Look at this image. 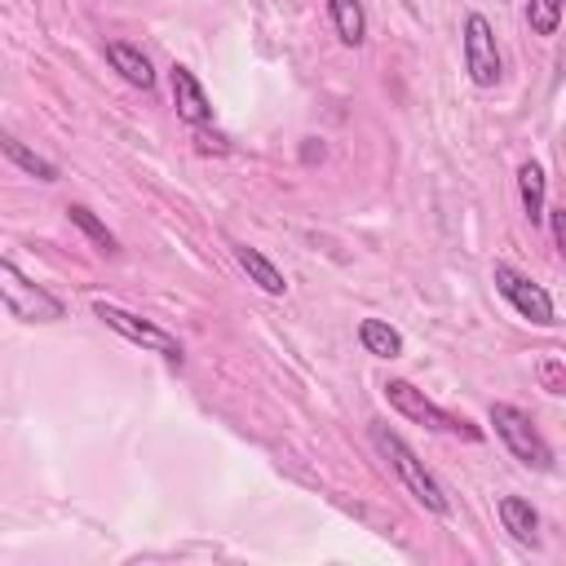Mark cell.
Returning <instances> with one entry per match:
<instances>
[{"label":"cell","instance_id":"cell-1","mask_svg":"<svg viewBox=\"0 0 566 566\" xmlns=\"http://www.w3.org/2000/svg\"><path fill=\"white\" fill-rule=\"evenodd\" d=\"M372 443H377V451L390 460V469L399 474V482L407 487V496H416V504H425L429 513H438V518H447L451 513V504H447V491L438 487V478L425 469V460L403 443V434H394L385 421H372Z\"/></svg>","mask_w":566,"mask_h":566},{"label":"cell","instance_id":"cell-2","mask_svg":"<svg viewBox=\"0 0 566 566\" xmlns=\"http://www.w3.org/2000/svg\"><path fill=\"white\" fill-rule=\"evenodd\" d=\"M0 306H6L19 324H58L67 319V306L45 293L41 283H32L10 257H0Z\"/></svg>","mask_w":566,"mask_h":566},{"label":"cell","instance_id":"cell-3","mask_svg":"<svg viewBox=\"0 0 566 566\" xmlns=\"http://www.w3.org/2000/svg\"><path fill=\"white\" fill-rule=\"evenodd\" d=\"M491 425H496V438L513 451V460H522L526 469H540V474L553 469V451H548V443L540 438L531 412H522V407H513V403H491Z\"/></svg>","mask_w":566,"mask_h":566},{"label":"cell","instance_id":"cell-4","mask_svg":"<svg viewBox=\"0 0 566 566\" xmlns=\"http://www.w3.org/2000/svg\"><path fill=\"white\" fill-rule=\"evenodd\" d=\"M385 399H390V407L399 412V416H407V421H416V425H425V429H438V434H460V438H482V429L478 425H469L465 416H451V412H443L438 403H429L412 381H385Z\"/></svg>","mask_w":566,"mask_h":566},{"label":"cell","instance_id":"cell-5","mask_svg":"<svg viewBox=\"0 0 566 566\" xmlns=\"http://www.w3.org/2000/svg\"><path fill=\"white\" fill-rule=\"evenodd\" d=\"M491 279H496V293H500L526 324H535V328H553V324H557L553 297L540 289L531 274H522V270L509 265V261H496V265H491Z\"/></svg>","mask_w":566,"mask_h":566},{"label":"cell","instance_id":"cell-6","mask_svg":"<svg viewBox=\"0 0 566 566\" xmlns=\"http://www.w3.org/2000/svg\"><path fill=\"white\" fill-rule=\"evenodd\" d=\"M94 319H102L124 341H133V346H142L151 355H164L168 363H182V341L173 333H164L160 324H151V319H142V315H133V311H124L116 302H94Z\"/></svg>","mask_w":566,"mask_h":566},{"label":"cell","instance_id":"cell-7","mask_svg":"<svg viewBox=\"0 0 566 566\" xmlns=\"http://www.w3.org/2000/svg\"><path fill=\"white\" fill-rule=\"evenodd\" d=\"M465 72L478 89H496L504 80V63H500V45H496V32L482 14H469L465 19Z\"/></svg>","mask_w":566,"mask_h":566},{"label":"cell","instance_id":"cell-8","mask_svg":"<svg viewBox=\"0 0 566 566\" xmlns=\"http://www.w3.org/2000/svg\"><path fill=\"white\" fill-rule=\"evenodd\" d=\"M168 80H173V107H177V116H182L191 129H208V124H213V102H208L204 85L195 80V72L182 67V63H173Z\"/></svg>","mask_w":566,"mask_h":566},{"label":"cell","instance_id":"cell-9","mask_svg":"<svg viewBox=\"0 0 566 566\" xmlns=\"http://www.w3.org/2000/svg\"><path fill=\"white\" fill-rule=\"evenodd\" d=\"M235 261L243 265V274L257 283L261 293H270V297H283V293H289V279H283V270H279L261 248H252V243H235Z\"/></svg>","mask_w":566,"mask_h":566},{"label":"cell","instance_id":"cell-10","mask_svg":"<svg viewBox=\"0 0 566 566\" xmlns=\"http://www.w3.org/2000/svg\"><path fill=\"white\" fill-rule=\"evenodd\" d=\"M107 63L133 85V89H155V67H151V58L138 50V45H129V41H107Z\"/></svg>","mask_w":566,"mask_h":566},{"label":"cell","instance_id":"cell-11","mask_svg":"<svg viewBox=\"0 0 566 566\" xmlns=\"http://www.w3.org/2000/svg\"><path fill=\"white\" fill-rule=\"evenodd\" d=\"M500 522H504V531L518 540V544H535L540 535V513L531 509V500H522V496H500Z\"/></svg>","mask_w":566,"mask_h":566},{"label":"cell","instance_id":"cell-12","mask_svg":"<svg viewBox=\"0 0 566 566\" xmlns=\"http://www.w3.org/2000/svg\"><path fill=\"white\" fill-rule=\"evenodd\" d=\"M328 14L337 28V41L359 50L368 41V14H363V0H328Z\"/></svg>","mask_w":566,"mask_h":566},{"label":"cell","instance_id":"cell-13","mask_svg":"<svg viewBox=\"0 0 566 566\" xmlns=\"http://www.w3.org/2000/svg\"><path fill=\"white\" fill-rule=\"evenodd\" d=\"M0 151H6V155H10V160H14L19 168H23V173H32L36 182H58V177H63L54 160H45L41 151H32V146H23V142H19L14 133H6V129H0Z\"/></svg>","mask_w":566,"mask_h":566},{"label":"cell","instance_id":"cell-14","mask_svg":"<svg viewBox=\"0 0 566 566\" xmlns=\"http://www.w3.org/2000/svg\"><path fill=\"white\" fill-rule=\"evenodd\" d=\"M359 346H363L372 359H399V355H403V333L390 328L385 319H363V324H359Z\"/></svg>","mask_w":566,"mask_h":566},{"label":"cell","instance_id":"cell-15","mask_svg":"<svg viewBox=\"0 0 566 566\" xmlns=\"http://www.w3.org/2000/svg\"><path fill=\"white\" fill-rule=\"evenodd\" d=\"M518 195H522V213L531 217V226L535 221H544V164H535V160H526L522 168H518Z\"/></svg>","mask_w":566,"mask_h":566},{"label":"cell","instance_id":"cell-16","mask_svg":"<svg viewBox=\"0 0 566 566\" xmlns=\"http://www.w3.org/2000/svg\"><path fill=\"white\" fill-rule=\"evenodd\" d=\"M67 217H72V226H80V230H85V235H89V239H94L102 252H111V257L120 252L116 235H111V230H107V226L94 217V208H85V204H67Z\"/></svg>","mask_w":566,"mask_h":566},{"label":"cell","instance_id":"cell-17","mask_svg":"<svg viewBox=\"0 0 566 566\" xmlns=\"http://www.w3.org/2000/svg\"><path fill=\"white\" fill-rule=\"evenodd\" d=\"M526 23L535 36H557L562 28V0H531L526 6Z\"/></svg>","mask_w":566,"mask_h":566},{"label":"cell","instance_id":"cell-18","mask_svg":"<svg viewBox=\"0 0 566 566\" xmlns=\"http://www.w3.org/2000/svg\"><path fill=\"white\" fill-rule=\"evenodd\" d=\"M540 377H544V390L548 394H562V363L557 359H544L540 363Z\"/></svg>","mask_w":566,"mask_h":566},{"label":"cell","instance_id":"cell-19","mask_svg":"<svg viewBox=\"0 0 566 566\" xmlns=\"http://www.w3.org/2000/svg\"><path fill=\"white\" fill-rule=\"evenodd\" d=\"M544 217L553 221V243L566 248V213H562V208H544Z\"/></svg>","mask_w":566,"mask_h":566},{"label":"cell","instance_id":"cell-20","mask_svg":"<svg viewBox=\"0 0 566 566\" xmlns=\"http://www.w3.org/2000/svg\"><path fill=\"white\" fill-rule=\"evenodd\" d=\"M324 155H328V151H324L319 138H306V142H302V164H319Z\"/></svg>","mask_w":566,"mask_h":566}]
</instances>
